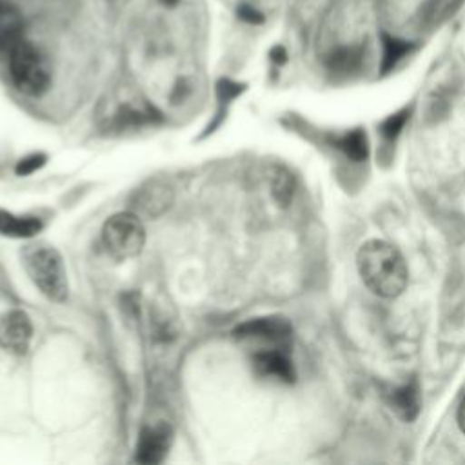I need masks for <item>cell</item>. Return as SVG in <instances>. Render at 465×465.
Listing matches in <instances>:
<instances>
[{
  "instance_id": "cell-1",
  "label": "cell",
  "mask_w": 465,
  "mask_h": 465,
  "mask_svg": "<svg viewBox=\"0 0 465 465\" xmlns=\"http://www.w3.org/2000/svg\"><path fill=\"white\" fill-rule=\"evenodd\" d=\"M363 283L378 296L394 298L407 285V265L401 254L381 240L365 242L356 256Z\"/></svg>"
},
{
  "instance_id": "cell-2",
  "label": "cell",
  "mask_w": 465,
  "mask_h": 465,
  "mask_svg": "<svg viewBox=\"0 0 465 465\" xmlns=\"http://www.w3.org/2000/svg\"><path fill=\"white\" fill-rule=\"evenodd\" d=\"M9 73L16 89L27 96H40L51 84L45 56L33 44L24 40L9 51Z\"/></svg>"
},
{
  "instance_id": "cell-3",
  "label": "cell",
  "mask_w": 465,
  "mask_h": 465,
  "mask_svg": "<svg viewBox=\"0 0 465 465\" xmlns=\"http://www.w3.org/2000/svg\"><path fill=\"white\" fill-rule=\"evenodd\" d=\"M25 269L44 296L62 302L67 296V278L60 254L51 247H40L25 256Z\"/></svg>"
},
{
  "instance_id": "cell-4",
  "label": "cell",
  "mask_w": 465,
  "mask_h": 465,
  "mask_svg": "<svg viewBox=\"0 0 465 465\" xmlns=\"http://www.w3.org/2000/svg\"><path fill=\"white\" fill-rule=\"evenodd\" d=\"M102 236L104 243L114 256L131 258L142 251L145 229L136 214L118 213L105 222Z\"/></svg>"
},
{
  "instance_id": "cell-5",
  "label": "cell",
  "mask_w": 465,
  "mask_h": 465,
  "mask_svg": "<svg viewBox=\"0 0 465 465\" xmlns=\"http://www.w3.org/2000/svg\"><path fill=\"white\" fill-rule=\"evenodd\" d=\"M33 336V325L25 312L11 311L0 322V345L15 354H24Z\"/></svg>"
},
{
  "instance_id": "cell-6",
  "label": "cell",
  "mask_w": 465,
  "mask_h": 465,
  "mask_svg": "<svg viewBox=\"0 0 465 465\" xmlns=\"http://www.w3.org/2000/svg\"><path fill=\"white\" fill-rule=\"evenodd\" d=\"M169 441H171L169 427L162 425V427L142 430L136 445V461L145 465L160 463L167 454Z\"/></svg>"
},
{
  "instance_id": "cell-7",
  "label": "cell",
  "mask_w": 465,
  "mask_h": 465,
  "mask_svg": "<svg viewBox=\"0 0 465 465\" xmlns=\"http://www.w3.org/2000/svg\"><path fill=\"white\" fill-rule=\"evenodd\" d=\"M236 336L240 338H262L269 341H283L291 336V325L285 318H256L236 327Z\"/></svg>"
},
{
  "instance_id": "cell-8",
  "label": "cell",
  "mask_w": 465,
  "mask_h": 465,
  "mask_svg": "<svg viewBox=\"0 0 465 465\" xmlns=\"http://www.w3.org/2000/svg\"><path fill=\"white\" fill-rule=\"evenodd\" d=\"M171 202H173V189H171V185H167L163 182H158V180L149 182L136 194L138 207L143 213L151 214V216L162 214L171 205Z\"/></svg>"
},
{
  "instance_id": "cell-9",
  "label": "cell",
  "mask_w": 465,
  "mask_h": 465,
  "mask_svg": "<svg viewBox=\"0 0 465 465\" xmlns=\"http://www.w3.org/2000/svg\"><path fill=\"white\" fill-rule=\"evenodd\" d=\"M22 13L11 4L0 2V51H11L18 42H22Z\"/></svg>"
},
{
  "instance_id": "cell-10",
  "label": "cell",
  "mask_w": 465,
  "mask_h": 465,
  "mask_svg": "<svg viewBox=\"0 0 465 465\" xmlns=\"http://www.w3.org/2000/svg\"><path fill=\"white\" fill-rule=\"evenodd\" d=\"M254 367L263 376H274L282 381H292L294 371L291 360L280 351H263L254 356Z\"/></svg>"
},
{
  "instance_id": "cell-11",
  "label": "cell",
  "mask_w": 465,
  "mask_h": 465,
  "mask_svg": "<svg viewBox=\"0 0 465 465\" xmlns=\"http://www.w3.org/2000/svg\"><path fill=\"white\" fill-rule=\"evenodd\" d=\"M42 229V222L35 216H16L0 211V232L13 238H29Z\"/></svg>"
},
{
  "instance_id": "cell-12",
  "label": "cell",
  "mask_w": 465,
  "mask_h": 465,
  "mask_svg": "<svg viewBox=\"0 0 465 465\" xmlns=\"http://www.w3.org/2000/svg\"><path fill=\"white\" fill-rule=\"evenodd\" d=\"M391 405L401 420L412 421L420 411V396H418L416 385L407 383V385L394 389L391 394Z\"/></svg>"
},
{
  "instance_id": "cell-13",
  "label": "cell",
  "mask_w": 465,
  "mask_h": 465,
  "mask_svg": "<svg viewBox=\"0 0 465 465\" xmlns=\"http://www.w3.org/2000/svg\"><path fill=\"white\" fill-rule=\"evenodd\" d=\"M334 145L351 160L354 162H361L367 158L369 153V143H367V136L361 129H352L347 131L345 134L338 136L334 140Z\"/></svg>"
},
{
  "instance_id": "cell-14",
  "label": "cell",
  "mask_w": 465,
  "mask_h": 465,
  "mask_svg": "<svg viewBox=\"0 0 465 465\" xmlns=\"http://www.w3.org/2000/svg\"><path fill=\"white\" fill-rule=\"evenodd\" d=\"M409 44L396 38V36H383V58H381V71L392 69L407 53H409Z\"/></svg>"
},
{
  "instance_id": "cell-15",
  "label": "cell",
  "mask_w": 465,
  "mask_h": 465,
  "mask_svg": "<svg viewBox=\"0 0 465 465\" xmlns=\"http://www.w3.org/2000/svg\"><path fill=\"white\" fill-rule=\"evenodd\" d=\"M271 187L276 202L280 205H287L289 200L292 198V187H294L292 176L285 169H276L271 180Z\"/></svg>"
},
{
  "instance_id": "cell-16",
  "label": "cell",
  "mask_w": 465,
  "mask_h": 465,
  "mask_svg": "<svg viewBox=\"0 0 465 465\" xmlns=\"http://www.w3.org/2000/svg\"><path fill=\"white\" fill-rule=\"evenodd\" d=\"M407 118H409V111H407V109L391 114L389 118H385V120L380 124L381 134H383L385 138H389V140L396 138V136L401 133V129H403Z\"/></svg>"
},
{
  "instance_id": "cell-17",
  "label": "cell",
  "mask_w": 465,
  "mask_h": 465,
  "mask_svg": "<svg viewBox=\"0 0 465 465\" xmlns=\"http://www.w3.org/2000/svg\"><path fill=\"white\" fill-rule=\"evenodd\" d=\"M360 62V56L356 51L352 49H347V51H340L332 56V67L334 69H340V71H351L358 65Z\"/></svg>"
},
{
  "instance_id": "cell-18",
  "label": "cell",
  "mask_w": 465,
  "mask_h": 465,
  "mask_svg": "<svg viewBox=\"0 0 465 465\" xmlns=\"http://www.w3.org/2000/svg\"><path fill=\"white\" fill-rule=\"evenodd\" d=\"M45 163V156L44 154H31V156H25L18 162L16 165V174L20 176H25V174H31L35 173L36 169H40L42 165Z\"/></svg>"
},
{
  "instance_id": "cell-19",
  "label": "cell",
  "mask_w": 465,
  "mask_h": 465,
  "mask_svg": "<svg viewBox=\"0 0 465 465\" xmlns=\"http://www.w3.org/2000/svg\"><path fill=\"white\" fill-rule=\"evenodd\" d=\"M238 15L242 20H245L249 24H260L263 20V16L254 7H249V5H240Z\"/></svg>"
},
{
  "instance_id": "cell-20",
  "label": "cell",
  "mask_w": 465,
  "mask_h": 465,
  "mask_svg": "<svg viewBox=\"0 0 465 465\" xmlns=\"http://www.w3.org/2000/svg\"><path fill=\"white\" fill-rule=\"evenodd\" d=\"M458 425H460L461 432L465 434V398L461 400V403L458 407Z\"/></svg>"
},
{
  "instance_id": "cell-21",
  "label": "cell",
  "mask_w": 465,
  "mask_h": 465,
  "mask_svg": "<svg viewBox=\"0 0 465 465\" xmlns=\"http://www.w3.org/2000/svg\"><path fill=\"white\" fill-rule=\"evenodd\" d=\"M162 4H165V5H173V4H176L178 0H160Z\"/></svg>"
}]
</instances>
